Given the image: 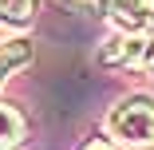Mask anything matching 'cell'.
Here are the masks:
<instances>
[{
    "instance_id": "obj_1",
    "label": "cell",
    "mask_w": 154,
    "mask_h": 150,
    "mask_svg": "<svg viewBox=\"0 0 154 150\" xmlns=\"http://www.w3.org/2000/svg\"><path fill=\"white\" fill-rule=\"evenodd\" d=\"M107 130L122 146H154V99L146 95H127L119 99L107 115Z\"/></svg>"
},
{
    "instance_id": "obj_2",
    "label": "cell",
    "mask_w": 154,
    "mask_h": 150,
    "mask_svg": "<svg viewBox=\"0 0 154 150\" xmlns=\"http://www.w3.org/2000/svg\"><path fill=\"white\" fill-rule=\"evenodd\" d=\"M107 12L119 32H131V36L154 32V0H111Z\"/></svg>"
},
{
    "instance_id": "obj_3",
    "label": "cell",
    "mask_w": 154,
    "mask_h": 150,
    "mask_svg": "<svg viewBox=\"0 0 154 150\" xmlns=\"http://www.w3.org/2000/svg\"><path fill=\"white\" fill-rule=\"evenodd\" d=\"M146 47H150V40L122 32V36H111L99 47V59H103L107 67H127V63H142V59H146Z\"/></svg>"
},
{
    "instance_id": "obj_4",
    "label": "cell",
    "mask_w": 154,
    "mask_h": 150,
    "mask_svg": "<svg viewBox=\"0 0 154 150\" xmlns=\"http://www.w3.org/2000/svg\"><path fill=\"white\" fill-rule=\"evenodd\" d=\"M28 59H32V44L24 36H0V87H4Z\"/></svg>"
},
{
    "instance_id": "obj_5",
    "label": "cell",
    "mask_w": 154,
    "mask_h": 150,
    "mask_svg": "<svg viewBox=\"0 0 154 150\" xmlns=\"http://www.w3.org/2000/svg\"><path fill=\"white\" fill-rule=\"evenodd\" d=\"M24 134H28L24 115H20L16 107H8V103H0V150L20 146V142H24Z\"/></svg>"
},
{
    "instance_id": "obj_6",
    "label": "cell",
    "mask_w": 154,
    "mask_h": 150,
    "mask_svg": "<svg viewBox=\"0 0 154 150\" xmlns=\"http://www.w3.org/2000/svg\"><path fill=\"white\" fill-rule=\"evenodd\" d=\"M0 16L12 24H28L36 16V0H0Z\"/></svg>"
},
{
    "instance_id": "obj_7",
    "label": "cell",
    "mask_w": 154,
    "mask_h": 150,
    "mask_svg": "<svg viewBox=\"0 0 154 150\" xmlns=\"http://www.w3.org/2000/svg\"><path fill=\"white\" fill-rule=\"evenodd\" d=\"M83 150H115V146H111V142H107V138H91V142H87V146H83Z\"/></svg>"
},
{
    "instance_id": "obj_8",
    "label": "cell",
    "mask_w": 154,
    "mask_h": 150,
    "mask_svg": "<svg viewBox=\"0 0 154 150\" xmlns=\"http://www.w3.org/2000/svg\"><path fill=\"white\" fill-rule=\"evenodd\" d=\"M146 63L154 67V36H150V47H146Z\"/></svg>"
}]
</instances>
